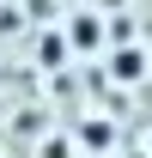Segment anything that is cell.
I'll use <instances>...</instances> for the list:
<instances>
[{
  "label": "cell",
  "mask_w": 152,
  "mask_h": 158,
  "mask_svg": "<svg viewBox=\"0 0 152 158\" xmlns=\"http://www.w3.org/2000/svg\"><path fill=\"white\" fill-rule=\"evenodd\" d=\"M116 73H122V79L146 73V55H140V49H122V55H116Z\"/></svg>",
  "instance_id": "1"
},
{
  "label": "cell",
  "mask_w": 152,
  "mask_h": 158,
  "mask_svg": "<svg viewBox=\"0 0 152 158\" xmlns=\"http://www.w3.org/2000/svg\"><path fill=\"white\" fill-rule=\"evenodd\" d=\"M97 37H103V24H97V19H79V24H73V43H79V49H91Z\"/></svg>",
  "instance_id": "2"
}]
</instances>
